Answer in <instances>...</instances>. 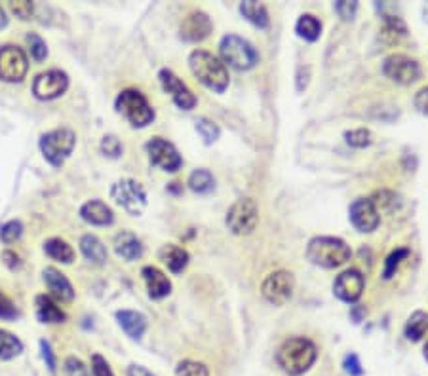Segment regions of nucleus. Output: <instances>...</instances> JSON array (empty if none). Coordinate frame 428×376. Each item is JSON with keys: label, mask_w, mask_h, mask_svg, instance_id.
Wrapping results in <instances>:
<instances>
[{"label": "nucleus", "mask_w": 428, "mask_h": 376, "mask_svg": "<svg viewBox=\"0 0 428 376\" xmlns=\"http://www.w3.org/2000/svg\"><path fill=\"white\" fill-rule=\"evenodd\" d=\"M188 67L202 84L215 93H223L228 88V71L225 63H221L214 53L196 50L188 58Z\"/></svg>", "instance_id": "nucleus-1"}, {"label": "nucleus", "mask_w": 428, "mask_h": 376, "mask_svg": "<svg viewBox=\"0 0 428 376\" xmlns=\"http://www.w3.org/2000/svg\"><path fill=\"white\" fill-rule=\"evenodd\" d=\"M276 361L287 375H303L316 361V346L309 338H290L280 346Z\"/></svg>", "instance_id": "nucleus-2"}, {"label": "nucleus", "mask_w": 428, "mask_h": 376, "mask_svg": "<svg viewBox=\"0 0 428 376\" xmlns=\"http://www.w3.org/2000/svg\"><path fill=\"white\" fill-rule=\"evenodd\" d=\"M306 259L311 260L312 264L322 266V268H337L351 259V247L339 238L322 236V238H314L309 241Z\"/></svg>", "instance_id": "nucleus-3"}, {"label": "nucleus", "mask_w": 428, "mask_h": 376, "mask_svg": "<svg viewBox=\"0 0 428 376\" xmlns=\"http://www.w3.org/2000/svg\"><path fill=\"white\" fill-rule=\"evenodd\" d=\"M74 145H77V135L69 128H58V130L48 131L40 137L39 141L40 152L46 158V162L52 163L53 168L63 166V162L72 154Z\"/></svg>", "instance_id": "nucleus-4"}, {"label": "nucleus", "mask_w": 428, "mask_h": 376, "mask_svg": "<svg viewBox=\"0 0 428 376\" xmlns=\"http://www.w3.org/2000/svg\"><path fill=\"white\" fill-rule=\"evenodd\" d=\"M219 53L225 63L236 69V71H249L257 65L259 53L247 40L236 36V34H227L223 36L219 44Z\"/></svg>", "instance_id": "nucleus-5"}, {"label": "nucleus", "mask_w": 428, "mask_h": 376, "mask_svg": "<svg viewBox=\"0 0 428 376\" xmlns=\"http://www.w3.org/2000/svg\"><path fill=\"white\" fill-rule=\"evenodd\" d=\"M117 111L122 114L134 128H145L155 120V111L147 98L137 90H124L117 98Z\"/></svg>", "instance_id": "nucleus-6"}, {"label": "nucleus", "mask_w": 428, "mask_h": 376, "mask_svg": "<svg viewBox=\"0 0 428 376\" xmlns=\"http://www.w3.org/2000/svg\"><path fill=\"white\" fill-rule=\"evenodd\" d=\"M110 198L134 217L141 215L147 206V192L141 187V182L134 181V179H122V181L115 182L110 188Z\"/></svg>", "instance_id": "nucleus-7"}, {"label": "nucleus", "mask_w": 428, "mask_h": 376, "mask_svg": "<svg viewBox=\"0 0 428 376\" xmlns=\"http://www.w3.org/2000/svg\"><path fill=\"white\" fill-rule=\"evenodd\" d=\"M259 222V209L252 198H244L233 203V208L227 213L228 230L236 236H247L252 234Z\"/></svg>", "instance_id": "nucleus-8"}, {"label": "nucleus", "mask_w": 428, "mask_h": 376, "mask_svg": "<svg viewBox=\"0 0 428 376\" xmlns=\"http://www.w3.org/2000/svg\"><path fill=\"white\" fill-rule=\"evenodd\" d=\"M29 71V59L27 53L13 44L0 48V80L15 84L27 76Z\"/></svg>", "instance_id": "nucleus-9"}, {"label": "nucleus", "mask_w": 428, "mask_h": 376, "mask_svg": "<svg viewBox=\"0 0 428 376\" xmlns=\"http://www.w3.org/2000/svg\"><path fill=\"white\" fill-rule=\"evenodd\" d=\"M147 152H149V160L153 166L164 169V171H169V173H176L177 169L183 166L181 154L177 152L174 145L162 137H153L147 143Z\"/></svg>", "instance_id": "nucleus-10"}, {"label": "nucleus", "mask_w": 428, "mask_h": 376, "mask_svg": "<svg viewBox=\"0 0 428 376\" xmlns=\"http://www.w3.org/2000/svg\"><path fill=\"white\" fill-rule=\"evenodd\" d=\"M69 88V76L63 71L52 69L34 78L33 95L40 101H53L61 98Z\"/></svg>", "instance_id": "nucleus-11"}, {"label": "nucleus", "mask_w": 428, "mask_h": 376, "mask_svg": "<svg viewBox=\"0 0 428 376\" xmlns=\"http://www.w3.org/2000/svg\"><path fill=\"white\" fill-rule=\"evenodd\" d=\"M383 72L384 76L390 78L396 84L408 86L411 82H415L421 71H419L415 59L408 58L403 53H392V55L384 59Z\"/></svg>", "instance_id": "nucleus-12"}, {"label": "nucleus", "mask_w": 428, "mask_h": 376, "mask_svg": "<svg viewBox=\"0 0 428 376\" xmlns=\"http://www.w3.org/2000/svg\"><path fill=\"white\" fill-rule=\"evenodd\" d=\"M293 295V276L285 270L271 274L268 278L263 281V297H265L271 304L282 306L292 299Z\"/></svg>", "instance_id": "nucleus-13"}, {"label": "nucleus", "mask_w": 428, "mask_h": 376, "mask_svg": "<svg viewBox=\"0 0 428 376\" xmlns=\"http://www.w3.org/2000/svg\"><path fill=\"white\" fill-rule=\"evenodd\" d=\"M158 78H160V84H162L164 91L171 95L174 103H176L179 109H183V111L195 109L196 107L195 93L188 90L187 86L183 84V80H179V76H177L176 72L169 71V69H162L160 74H158Z\"/></svg>", "instance_id": "nucleus-14"}, {"label": "nucleus", "mask_w": 428, "mask_h": 376, "mask_svg": "<svg viewBox=\"0 0 428 376\" xmlns=\"http://www.w3.org/2000/svg\"><path fill=\"white\" fill-rule=\"evenodd\" d=\"M351 221L360 232H373L379 227V209L370 198H358L351 206Z\"/></svg>", "instance_id": "nucleus-15"}, {"label": "nucleus", "mask_w": 428, "mask_h": 376, "mask_svg": "<svg viewBox=\"0 0 428 376\" xmlns=\"http://www.w3.org/2000/svg\"><path fill=\"white\" fill-rule=\"evenodd\" d=\"M363 291V276L360 270H346L339 274L335 283H333V293L337 295L343 302H356L362 297Z\"/></svg>", "instance_id": "nucleus-16"}, {"label": "nucleus", "mask_w": 428, "mask_h": 376, "mask_svg": "<svg viewBox=\"0 0 428 376\" xmlns=\"http://www.w3.org/2000/svg\"><path fill=\"white\" fill-rule=\"evenodd\" d=\"M212 20L204 12H190L181 23V39L187 42H202L212 33Z\"/></svg>", "instance_id": "nucleus-17"}, {"label": "nucleus", "mask_w": 428, "mask_h": 376, "mask_svg": "<svg viewBox=\"0 0 428 376\" xmlns=\"http://www.w3.org/2000/svg\"><path fill=\"white\" fill-rule=\"evenodd\" d=\"M42 274H44L46 287L52 293V299L59 300V302H71L74 299V289H72V283L67 279L65 274H61L53 266L44 268Z\"/></svg>", "instance_id": "nucleus-18"}, {"label": "nucleus", "mask_w": 428, "mask_h": 376, "mask_svg": "<svg viewBox=\"0 0 428 376\" xmlns=\"http://www.w3.org/2000/svg\"><path fill=\"white\" fill-rule=\"evenodd\" d=\"M80 217H82V221H86L88 224H93V227H109V224L115 222L112 209L101 200L86 201L84 206L80 208Z\"/></svg>", "instance_id": "nucleus-19"}, {"label": "nucleus", "mask_w": 428, "mask_h": 376, "mask_svg": "<svg viewBox=\"0 0 428 376\" xmlns=\"http://www.w3.org/2000/svg\"><path fill=\"white\" fill-rule=\"evenodd\" d=\"M141 276L147 283L150 299L160 300L171 293V283H169L168 276L162 270H158L156 266H145L141 270Z\"/></svg>", "instance_id": "nucleus-20"}, {"label": "nucleus", "mask_w": 428, "mask_h": 376, "mask_svg": "<svg viewBox=\"0 0 428 376\" xmlns=\"http://www.w3.org/2000/svg\"><path fill=\"white\" fill-rule=\"evenodd\" d=\"M34 306H37V318L42 321V323L48 325H59L65 323L67 321V314L58 306V302L48 297V295H39L37 300H34Z\"/></svg>", "instance_id": "nucleus-21"}, {"label": "nucleus", "mask_w": 428, "mask_h": 376, "mask_svg": "<svg viewBox=\"0 0 428 376\" xmlns=\"http://www.w3.org/2000/svg\"><path fill=\"white\" fill-rule=\"evenodd\" d=\"M118 325L122 331L131 338V340H141L145 331H147V318L134 310H120L117 311Z\"/></svg>", "instance_id": "nucleus-22"}, {"label": "nucleus", "mask_w": 428, "mask_h": 376, "mask_svg": "<svg viewBox=\"0 0 428 376\" xmlns=\"http://www.w3.org/2000/svg\"><path fill=\"white\" fill-rule=\"evenodd\" d=\"M115 251L120 259L124 260H137L141 259L143 246L136 234L120 232L115 238Z\"/></svg>", "instance_id": "nucleus-23"}, {"label": "nucleus", "mask_w": 428, "mask_h": 376, "mask_svg": "<svg viewBox=\"0 0 428 376\" xmlns=\"http://www.w3.org/2000/svg\"><path fill=\"white\" fill-rule=\"evenodd\" d=\"M80 251L86 257V260H90L93 264H103L107 260V247L93 234H86L80 238Z\"/></svg>", "instance_id": "nucleus-24"}, {"label": "nucleus", "mask_w": 428, "mask_h": 376, "mask_svg": "<svg viewBox=\"0 0 428 376\" xmlns=\"http://www.w3.org/2000/svg\"><path fill=\"white\" fill-rule=\"evenodd\" d=\"M160 259L164 260V264L168 266L169 270L174 274L183 272L188 264V253L183 249V247L177 246H164L162 251H160Z\"/></svg>", "instance_id": "nucleus-25"}, {"label": "nucleus", "mask_w": 428, "mask_h": 376, "mask_svg": "<svg viewBox=\"0 0 428 376\" xmlns=\"http://www.w3.org/2000/svg\"><path fill=\"white\" fill-rule=\"evenodd\" d=\"M44 253L50 259L63 262V264H71L72 260H74V249L65 240H61V238H50V240L46 241Z\"/></svg>", "instance_id": "nucleus-26"}, {"label": "nucleus", "mask_w": 428, "mask_h": 376, "mask_svg": "<svg viewBox=\"0 0 428 376\" xmlns=\"http://www.w3.org/2000/svg\"><path fill=\"white\" fill-rule=\"evenodd\" d=\"M240 12L242 15L255 27H261V29L268 27V13H266V8L263 6L261 2H255V0L242 2Z\"/></svg>", "instance_id": "nucleus-27"}, {"label": "nucleus", "mask_w": 428, "mask_h": 376, "mask_svg": "<svg viewBox=\"0 0 428 376\" xmlns=\"http://www.w3.org/2000/svg\"><path fill=\"white\" fill-rule=\"evenodd\" d=\"M23 351V342L20 338L12 335V333L0 329V359L2 361H10L13 357H18Z\"/></svg>", "instance_id": "nucleus-28"}, {"label": "nucleus", "mask_w": 428, "mask_h": 376, "mask_svg": "<svg viewBox=\"0 0 428 376\" xmlns=\"http://www.w3.org/2000/svg\"><path fill=\"white\" fill-rule=\"evenodd\" d=\"M428 331V314L424 311H415L406 323V337L411 342H419Z\"/></svg>", "instance_id": "nucleus-29"}, {"label": "nucleus", "mask_w": 428, "mask_h": 376, "mask_svg": "<svg viewBox=\"0 0 428 376\" xmlns=\"http://www.w3.org/2000/svg\"><path fill=\"white\" fill-rule=\"evenodd\" d=\"M215 187L214 175L209 173L208 169H196L188 177V188L196 192V194H208Z\"/></svg>", "instance_id": "nucleus-30"}, {"label": "nucleus", "mask_w": 428, "mask_h": 376, "mask_svg": "<svg viewBox=\"0 0 428 376\" xmlns=\"http://www.w3.org/2000/svg\"><path fill=\"white\" fill-rule=\"evenodd\" d=\"M381 34H383V39L387 40L389 44H394V42H398V40L403 39V36L408 34V27H406V23H403L400 18H396V15H384V27Z\"/></svg>", "instance_id": "nucleus-31"}, {"label": "nucleus", "mask_w": 428, "mask_h": 376, "mask_svg": "<svg viewBox=\"0 0 428 376\" xmlns=\"http://www.w3.org/2000/svg\"><path fill=\"white\" fill-rule=\"evenodd\" d=\"M295 31L301 39L309 40V42H314V40L320 39V33H322V23H320L314 15H303L301 20L297 21V27Z\"/></svg>", "instance_id": "nucleus-32"}, {"label": "nucleus", "mask_w": 428, "mask_h": 376, "mask_svg": "<svg viewBox=\"0 0 428 376\" xmlns=\"http://www.w3.org/2000/svg\"><path fill=\"white\" fill-rule=\"evenodd\" d=\"M196 131L200 133V137L204 139V143L206 145L215 143V141L219 139L221 133L217 123H214L212 120H208V118H198V120H196Z\"/></svg>", "instance_id": "nucleus-33"}, {"label": "nucleus", "mask_w": 428, "mask_h": 376, "mask_svg": "<svg viewBox=\"0 0 428 376\" xmlns=\"http://www.w3.org/2000/svg\"><path fill=\"white\" fill-rule=\"evenodd\" d=\"M27 46H29L31 58H33L37 63H42V61L48 58V46H46V42L42 40V36H39L37 33L27 34Z\"/></svg>", "instance_id": "nucleus-34"}, {"label": "nucleus", "mask_w": 428, "mask_h": 376, "mask_svg": "<svg viewBox=\"0 0 428 376\" xmlns=\"http://www.w3.org/2000/svg\"><path fill=\"white\" fill-rule=\"evenodd\" d=\"M176 376H209V370L204 363L187 359V361H181L177 365Z\"/></svg>", "instance_id": "nucleus-35"}, {"label": "nucleus", "mask_w": 428, "mask_h": 376, "mask_svg": "<svg viewBox=\"0 0 428 376\" xmlns=\"http://www.w3.org/2000/svg\"><path fill=\"white\" fill-rule=\"evenodd\" d=\"M21 236H23V224L20 221H10L0 228V240L4 241L6 246L15 243Z\"/></svg>", "instance_id": "nucleus-36"}, {"label": "nucleus", "mask_w": 428, "mask_h": 376, "mask_svg": "<svg viewBox=\"0 0 428 376\" xmlns=\"http://www.w3.org/2000/svg\"><path fill=\"white\" fill-rule=\"evenodd\" d=\"M346 143L354 147V149H365L371 145V131L370 130H352L344 133Z\"/></svg>", "instance_id": "nucleus-37"}, {"label": "nucleus", "mask_w": 428, "mask_h": 376, "mask_svg": "<svg viewBox=\"0 0 428 376\" xmlns=\"http://www.w3.org/2000/svg\"><path fill=\"white\" fill-rule=\"evenodd\" d=\"M408 255H409L408 249H396L394 253H390L389 259H387V264H384L383 278L384 279L392 278L396 274V270H398V266L402 264V260L408 259Z\"/></svg>", "instance_id": "nucleus-38"}, {"label": "nucleus", "mask_w": 428, "mask_h": 376, "mask_svg": "<svg viewBox=\"0 0 428 376\" xmlns=\"http://www.w3.org/2000/svg\"><path fill=\"white\" fill-rule=\"evenodd\" d=\"M101 152L109 158H120L124 152V147L117 135H105L101 139Z\"/></svg>", "instance_id": "nucleus-39"}, {"label": "nucleus", "mask_w": 428, "mask_h": 376, "mask_svg": "<svg viewBox=\"0 0 428 376\" xmlns=\"http://www.w3.org/2000/svg\"><path fill=\"white\" fill-rule=\"evenodd\" d=\"M10 10H12L20 20H31V15L34 12V4L29 2V0H15V2H10Z\"/></svg>", "instance_id": "nucleus-40"}, {"label": "nucleus", "mask_w": 428, "mask_h": 376, "mask_svg": "<svg viewBox=\"0 0 428 376\" xmlns=\"http://www.w3.org/2000/svg\"><path fill=\"white\" fill-rule=\"evenodd\" d=\"M91 372H93V376H115L112 369L107 363V359L103 356H99V354L91 356Z\"/></svg>", "instance_id": "nucleus-41"}, {"label": "nucleus", "mask_w": 428, "mask_h": 376, "mask_svg": "<svg viewBox=\"0 0 428 376\" xmlns=\"http://www.w3.org/2000/svg\"><path fill=\"white\" fill-rule=\"evenodd\" d=\"M65 372L67 376H88L86 365L78 357H67L65 359Z\"/></svg>", "instance_id": "nucleus-42"}, {"label": "nucleus", "mask_w": 428, "mask_h": 376, "mask_svg": "<svg viewBox=\"0 0 428 376\" xmlns=\"http://www.w3.org/2000/svg\"><path fill=\"white\" fill-rule=\"evenodd\" d=\"M335 10L344 21H351L358 10V2H349V0H339L335 2Z\"/></svg>", "instance_id": "nucleus-43"}, {"label": "nucleus", "mask_w": 428, "mask_h": 376, "mask_svg": "<svg viewBox=\"0 0 428 376\" xmlns=\"http://www.w3.org/2000/svg\"><path fill=\"white\" fill-rule=\"evenodd\" d=\"M40 351H42V359H44L46 367L52 370V372H56V369H58V361H56L52 346H50L48 340H40Z\"/></svg>", "instance_id": "nucleus-44"}, {"label": "nucleus", "mask_w": 428, "mask_h": 376, "mask_svg": "<svg viewBox=\"0 0 428 376\" xmlns=\"http://www.w3.org/2000/svg\"><path fill=\"white\" fill-rule=\"evenodd\" d=\"M18 316L15 306L12 304V300L8 299L4 293H0V318L2 319H13Z\"/></svg>", "instance_id": "nucleus-45"}, {"label": "nucleus", "mask_w": 428, "mask_h": 376, "mask_svg": "<svg viewBox=\"0 0 428 376\" xmlns=\"http://www.w3.org/2000/svg\"><path fill=\"white\" fill-rule=\"evenodd\" d=\"M343 367H344V370H346V372H349V375H352V376H360L363 372L362 365H360V359H358V356H354V354H351V356L344 357Z\"/></svg>", "instance_id": "nucleus-46"}, {"label": "nucleus", "mask_w": 428, "mask_h": 376, "mask_svg": "<svg viewBox=\"0 0 428 376\" xmlns=\"http://www.w3.org/2000/svg\"><path fill=\"white\" fill-rule=\"evenodd\" d=\"M415 107L421 114H427L428 116V86L427 88H422L415 95Z\"/></svg>", "instance_id": "nucleus-47"}, {"label": "nucleus", "mask_w": 428, "mask_h": 376, "mask_svg": "<svg viewBox=\"0 0 428 376\" xmlns=\"http://www.w3.org/2000/svg\"><path fill=\"white\" fill-rule=\"evenodd\" d=\"M2 259H4V262L8 264V268H12V270H15V268L20 266V257L13 253V251H4V253H2Z\"/></svg>", "instance_id": "nucleus-48"}, {"label": "nucleus", "mask_w": 428, "mask_h": 376, "mask_svg": "<svg viewBox=\"0 0 428 376\" xmlns=\"http://www.w3.org/2000/svg\"><path fill=\"white\" fill-rule=\"evenodd\" d=\"M128 376H155V375H153L150 370L145 369V367H141V365H130Z\"/></svg>", "instance_id": "nucleus-49"}, {"label": "nucleus", "mask_w": 428, "mask_h": 376, "mask_svg": "<svg viewBox=\"0 0 428 376\" xmlns=\"http://www.w3.org/2000/svg\"><path fill=\"white\" fill-rule=\"evenodd\" d=\"M6 25H8L6 12H4V8L0 6V31H2V29H6Z\"/></svg>", "instance_id": "nucleus-50"}, {"label": "nucleus", "mask_w": 428, "mask_h": 376, "mask_svg": "<svg viewBox=\"0 0 428 376\" xmlns=\"http://www.w3.org/2000/svg\"><path fill=\"white\" fill-rule=\"evenodd\" d=\"M424 20L428 21V4H427V6H424Z\"/></svg>", "instance_id": "nucleus-51"}, {"label": "nucleus", "mask_w": 428, "mask_h": 376, "mask_svg": "<svg viewBox=\"0 0 428 376\" xmlns=\"http://www.w3.org/2000/svg\"><path fill=\"white\" fill-rule=\"evenodd\" d=\"M424 357H427V361H428V342H427V346H424Z\"/></svg>", "instance_id": "nucleus-52"}]
</instances>
